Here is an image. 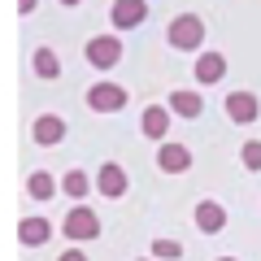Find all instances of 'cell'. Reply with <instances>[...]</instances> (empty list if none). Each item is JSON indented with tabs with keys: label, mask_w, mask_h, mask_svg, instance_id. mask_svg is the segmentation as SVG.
Listing matches in <instances>:
<instances>
[{
	"label": "cell",
	"mask_w": 261,
	"mask_h": 261,
	"mask_svg": "<svg viewBox=\"0 0 261 261\" xmlns=\"http://www.w3.org/2000/svg\"><path fill=\"white\" fill-rule=\"evenodd\" d=\"M166 39L178 48V53H196V48L205 44V22L196 18V13H178V18L170 22Z\"/></svg>",
	"instance_id": "1"
},
{
	"label": "cell",
	"mask_w": 261,
	"mask_h": 261,
	"mask_svg": "<svg viewBox=\"0 0 261 261\" xmlns=\"http://www.w3.org/2000/svg\"><path fill=\"white\" fill-rule=\"evenodd\" d=\"M61 231H65V240H79V244H83V240H96V235H100V218H96L87 205H79V209L65 214Z\"/></svg>",
	"instance_id": "2"
},
{
	"label": "cell",
	"mask_w": 261,
	"mask_h": 261,
	"mask_svg": "<svg viewBox=\"0 0 261 261\" xmlns=\"http://www.w3.org/2000/svg\"><path fill=\"white\" fill-rule=\"evenodd\" d=\"M87 61H92L96 70H113V65L122 61V39H118V35H96V39H87Z\"/></svg>",
	"instance_id": "3"
},
{
	"label": "cell",
	"mask_w": 261,
	"mask_h": 261,
	"mask_svg": "<svg viewBox=\"0 0 261 261\" xmlns=\"http://www.w3.org/2000/svg\"><path fill=\"white\" fill-rule=\"evenodd\" d=\"M87 109H96V113H118V109H126V87H118V83H96L92 92H87Z\"/></svg>",
	"instance_id": "4"
},
{
	"label": "cell",
	"mask_w": 261,
	"mask_h": 261,
	"mask_svg": "<svg viewBox=\"0 0 261 261\" xmlns=\"http://www.w3.org/2000/svg\"><path fill=\"white\" fill-rule=\"evenodd\" d=\"M109 18H113L118 31H135V27H144V18H148V5H144V0H113Z\"/></svg>",
	"instance_id": "5"
},
{
	"label": "cell",
	"mask_w": 261,
	"mask_h": 261,
	"mask_svg": "<svg viewBox=\"0 0 261 261\" xmlns=\"http://www.w3.org/2000/svg\"><path fill=\"white\" fill-rule=\"evenodd\" d=\"M226 118L240 122V126H248V122L261 118V100L252 92H231V96H226Z\"/></svg>",
	"instance_id": "6"
},
{
	"label": "cell",
	"mask_w": 261,
	"mask_h": 261,
	"mask_svg": "<svg viewBox=\"0 0 261 261\" xmlns=\"http://www.w3.org/2000/svg\"><path fill=\"white\" fill-rule=\"evenodd\" d=\"M96 192H100V196H109V200L126 196V170H122L118 161H105V166L96 170Z\"/></svg>",
	"instance_id": "7"
},
{
	"label": "cell",
	"mask_w": 261,
	"mask_h": 261,
	"mask_svg": "<svg viewBox=\"0 0 261 261\" xmlns=\"http://www.w3.org/2000/svg\"><path fill=\"white\" fill-rule=\"evenodd\" d=\"M31 135H35L39 148H57V144L65 140V122L57 118V113H39L35 126H31Z\"/></svg>",
	"instance_id": "8"
},
{
	"label": "cell",
	"mask_w": 261,
	"mask_h": 261,
	"mask_svg": "<svg viewBox=\"0 0 261 261\" xmlns=\"http://www.w3.org/2000/svg\"><path fill=\"white\" fill-rule=\"evenodd\" d=\"M196 231L222 235L226 231V209L218 205V200H200V205H196Z\"/></svg>",
	"instance_id": "9"
},
{
	"label": "cell",
	"mask_w": 261,
	"mask_h": 261,
	"mask_svg": "<svg viewBox=\"0 0 261 261\" xmlns=\"http://www.w3.org/2000/svg\"><path fill=\"white\" fill-rule=\"evenodd\" d=\"M157 166L166 170V174H183V170H192V152L183 148V144H161L157 148Z\"/></svg>",
	"instance_id": "10"
},
{
	"label": "cell",
	"mask_w": 261,
	"mask_h": 261,
	"mask_svg": "<svg viewBox=\"0 0 261 261\" xmlns=\"http://www.w3.org/2000/svg\"><path fill=\"white\" fill-rule=\"evenodd\" d=\"M222 74H226V57L222 53H200L196 57V83L214 87V83H222Z\"/></svg>",
	"instance_id": "11"
},
{
	"label": "cell",
	"mask_w": 261,
	"mask_h": 261,
	"mask_svg": "<svg viewBox=\"0 0 261 261\" xmlns=\"http://www.w3.org/2000/svg\"><path fill=\"white\" fill-rule=\"evenodd\" d=\"M140 126H144V135H148V140H161V144H166L170 105H148V109H144V118H140Z\"/></svg>",
	"instance_id": "12"
},
{
	"label": "cell",
	"mask_w": 261,
	"mask_h": 261,
	"mask_svg": "<svg viewBox=\"0 0 261 261\" xmlns=\"http://www.w3.org/2000/svg\"><path fill=\"white\" fill-rule=\"evenodd\" d=\"M48 235H53V222H48V218H22L18 222V240L27 244V248L48 244Z\"/></svg>",
	"instance_id": "13"
},
{
	"label": "cell",
	"mask_w": 261,
	"mask_h": 261,
	"mask_svg": "<svg viewBox=\"0 0 261 261\" xmlns=\"http://www.w3.org/2000/svg\"><path fill=\"white\" fill-rule=\"evenodd\" d=\"M170 113H178V118H200L205 113V100H200V92L178 87V92H170Z\"/></svg>",
	"instance_id": "14"
},
{
	"label": "cell",
	"mask_w": 261,
	"mask_h": 261,
	"mask_svg": "<svg viewBox=\"0 0 261 261\" xmlns=\"http://www.w3.org/2000/svg\"><path fill=\"white\" fill-rule=\"evenodd\" d=\"M61 192L70 196V200H83V196L92 192V178H87L83 170H65V178H61Z\"/></svg>",
	"instance_id": "15"
},
{
	"label": "cell",
	"mask_w": 261,
	"mask_h": 261,
	"mask_svg": "<svg viewBox=\"0 0 261 261\" xmlns=\"http://www.w3.org/2000/svg\"><path fill=\"white\" fill-rule=\"evenodd\" d=\"M27 196H35V200H53V196H57V183H53V174L35 170V174L27 178Z\"/></svg>",
	"instance_id": "16"
},
{
	"label": "cell",
	"mask_w": 261,
	"mask_h": 261,
	"mask_svg": "<svg viewBox=\"0 0 261 261\" xmlns=\"http://www.w3.org/2000/svg\"><path fill=\"white\" fill-rule=\"evenodd\" d=\"M35 74L39 79H57L61 74V61H57L53 48H35Z\"/></svg>",
	"instance_id": "17"
},
{
	"label": "cell",
	"mask_w": 261,
	"mask_h": 261,
	"mask_svg": "<svg viewBox=\"0 0 261 261\" xmlns=\"http://www.w3.org/2000/svg\"><path fill=\"white\" fill-rule=\"evenodd\" d=\"M152 257L178 261V257H183V244H178V240H157V244H152Z\"/></svg>",
	"instance_id": "18"
},
{
	"label": "cell",
	"mask_w": 261,
	"mask_h": 261,
	"mask_svg": "<svg viewBox=\"0 0 261 261\" xmlns=\"http://www.w3.org/2000/svg\"><path fill=\"white\" fill-rule=\"evenodd\" d=\"M240 161H244V170H261V144H257V140H252V144H244Z\"/></svg>",
	"instance_id": "19"
},
{
	"label": "cell",
	"mask_w": 261,
	"mask_h": 261,
	"mask_svg": "<svg viewBox=\"0 0 261 261\" xmlns=\"http://www.w3.org/2000/svg\"><path fill=\"white\" fill-rule=\"evenodd\" d=\"M57 261H87V257H83V252H79V248H65V252H61V257H57Z\"/></svg>",
	"instance_id": "20"
},
{
	"label": "cell",
	"mask_w": 261,
	"mask_h": 261,
	"mask_svg": "<svg viewBox=\"0 0 261 261\" xmlns=\"http://www.w3.org/2000/svg\"><path fill=\"white\" fill-rule=\"evenodd\" d=\"M35 5H39V0H18V13H31Z\"/></svg>",
	"instance_id": "21"
},
{
	"label": "cell",
	"mask_w": 261,
	"mask_h": 261,
	"mask_svg": "<svg viewBox=\"0 0 261 261\" xmlns=\"http://www.w3.org/2000/svg\"><path fill=\"white\" fill-rule=\"evenodd\" d=\"M61 5H79V0H61Z\"/></svg>",
	"instance_id": "22"
},
{
	"label": "cell",
	"mask_w": 261,
	"mask_h": 261,
	"mask_svg": "<svg viewBox=\"0 0 261 261\" xmlns=\"http://www.w3.org/2000/svg\"><path fill=\"white\" fill-rule=\"evenodd\" d=\"M218 261H235V257H218Z\"/></svg>",
	"instance_id": "23"
}]
</instances>
